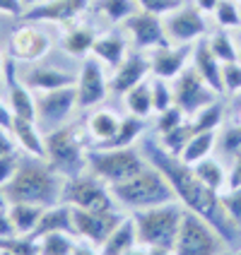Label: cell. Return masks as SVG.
I'll use <instances>...</instances> for the list:
<instances>
[{
  "mask_svg": "<svg viewBox=\"0 0 241 255\" xmlns=\"http://www.w3.org/2000/svg\"><path fill=\"white\" fill-rule=\"evenodd\" d=\"M142 154L150 161V166H155L164 173V178L169 181L174 193H176V200H181L186 210L200 214L205 222H210L227 246L237 243V227L232 224V219L225 212V207L220 202V193L203 183L198 173L193 171V166L181 161V156L169 154L155 137L142 140Z\"/></svg>",
  "mask_w": 241,
  "mask_h": 255,
  "instance_id": "6da1fadb",
  "label": "cell"
},
{
  "mask_svg": "<svg viewBox=\"0 0 241 255\" xmlns=\"http://www.w3.org/2000/svg\"><path fill=\"white\" fill-rule=\"evenodd\" d=\"M63 185L65 178L48 166L46 159L31 156L22 161L14 176L2 185L7 202H31L41 207H53L63 202Z\"/></svg>",
  "mask_w": 241,
  "mask_h": 255,
  "instance_id": "7a4b0ae2",
  "label": "cell"
},
{
  "mask_svg": "<svg viewBox=\"0 0 241 255\" xmlns=\"http://www.w3.org/2000/svg\"><path fill=\"white\" fill-rule=\"evenodd\" d=\"M111 188V195L116 198V202L121 207L128 210H147V207H157V205H167L176 200V193L171 183L164 178V173L155 166H145V169L128 178L123 183H114Z\"/></svg>",
  "mask_w": 241,
  "mask_h": 255,
  "instance_id": "3957f363",
  "label": "cell"
},
{
  "mask_svg": "<svg viewBox=\"0 0 241 255\" xmlns=\"http://www.w3.org/2000/svg\"><path fill=\"white\" fill-rule=\"evenodd\" d=\"M46 161L63 178H75L87 169L85 130L80 126H60L43 135Z\"/></svg>",
  "mask_w": 241,
  "mask_h": 255,
  "instance_id": "277c9868",
  "label": "cell"
},
{
  "mask_svg": "<svg viewBox=\"0 0 241 255\" xmlns=\"http://www.w3.org/2000/svg\"><path fill=\"white\" fill-rule=\"evenodd\" d=\"M184 212L186 207L176 205V202L157 205V207H147V210H135L133 222H135V231H138V243L145 248L159 246V248L174 251Z\"/></svg>",
  "mask_w": 241,
  "mask_h": 255,
  "instance_id": "5b68a950",
  "label": "cell"
},
{
  "mask_svg": "<svg viewBox=\"0 0 241 255\" xmlns=\"http://www.w3.org/2000/svg\"><path fill=\"white\" fill-rule=\"evenodd\" d=\"M145 166H147L145 159L133 147H121V149L92 147V149H87V169L109 185L123 183L128 178L138 176Z\"/></svg>",
  "mask_w": 241,
  "mask_h": 255,
  "instance_id": "8992f818",
  "label": "cell"
},
{
  "mask_svg": "<svg viewBox=\"0 0 241 255\" xmlns=\"http://www.w3.org/2000/svg\"><path fill=\"white\" fill-rule=\"evenodd\" d=\"M225 248V239L217 229L205 222L200 214L186 210L179 229V239L174 246V255H220Z\"/></svg>",
  "mask_w": 241,
  "mask_h": 255,
  "instance_id": "52a82bcc",
  "label": "cell"
},
{
  "mask_svg": "<svg viewBox=\"0 0 241 255\" xmlns=\"http://www.w3.org/2000/svg\"><path fill=\"white\" fill-rule=\"evenodd\" d=\"M63 202L70 207L89 210V212H104V210H116V198L111 195L109 183H104L94 173H80L75 178H65L63 185Z\"/></svg>",
  "mask_w": 241,
  "mask_h": 255,
  "instance_id": "ba28073f",
  "label": "cell"
},
{
  "mask_svg": "<svg viewBox=\"0 0 241 255\" xmlns=\"http://www.w3.org/2000/svg\"><path fill=\"white\" fill-rule=\"evenodd\" d=\"M77 106V92L72 87H60L51 92H39L36 94V123L46 132L65 126V121Z\"/></svg>",
  "mask_w": 241,
  "mask_h": 255,
  "instance_id": "9c48e42d",
  "label": "cell"
},
{
  "mask_svg": "<svg viewBox=\"0 0 241 255\" xmlns=\"http://www.w3.org/2000/svg\"><path fill=\"white\" fill-rule=\"evenodd\" d=\"M174 101H176V106L184 109L186 116H196L200 109H205V106L217 101V92L200 77L193 65H186L181 75L176 77Z\"/></svg>",
  "mask_w": 241,
  "mask_h": 255,
  "instance_id": "30bf717a",
  "label": "cell"
},
{
  "mask_svg": "<svg viewBox=\"0 0 241 255\" xmlns=\"http://www.w3.org/2000/svg\"><path fill=\"white\" fill-rule=\"evenodd\" d=\"M126 217L116 210H104V212H89V210H80L72 207V224H75V236H82L92 246H99L111 236L121 222Z\"/></svg>",
  "mask_w": 241,
  "mask_h": 255,
  "instance_id": "8fae6325",
  "label": "cell"
},
{
  "mask_svg": "<svg viewBox=\"0 0 241 255\" xmlns=\"http://www.w3.org/2000/svg\"><path fill=\"white\" fill-rule=\"evenodd\" d=\"M123 27L130 34V41L138 51H152L157 46H169L171 43L167 39V31H164V19H159V14L138 10L123 22Z\"/></svg>",
  "mask_w": 241,
  "mask_h": 255,
  "instance_id": "7c38bea8",
  "label": "cell"
},
{
  "mask_svg": "<svg viewBox=\"0 0 241 255\" xmlns=\"http://www.w3.org/2000/svg\"><path fill=\"white\" fill-rule=\"evenodd\" d=\"M75 92H77V106L80 109H92L106 99L109 94V80L104 75L101 63L94 56H87L82 60V70L77 75L75 82Z\"/></svg>",
  "mask_w": 241,
  "mask_h": 255,
  "instance_id": "4fadbf2b",
  "label": "cell"
},
{
  "mask_svg": "<svg viewBox=\"0 0 241 255\" xmlns=\"http://www.w3.org/2000/svg\"><path fill=\"white\" fill-rule=\"evenodd\" d=\"M164 31L171 43H193L208 31V24L198 7L184 5L164 17Z\"/></svg>",
  "mask_w": 241,
  "mask_h": 255,
  "instance_id": "5bb4252c",
  "label": "cell"
},
{
  "mask_svg": "<svg viewBox=\"0 0 241 255\" xmlns=\"http://www.w3.org/2000/svg\"><path fill=\"white\" fill-rule=\"evenodd\" d=\"M89 0H43L24 10V22H53L70 27L72 22L87 10Z\"/></svg>",
  "mask_w": 241,
  "mask_h": 255,
  "instance_id": "9a60e30c",
  "label": "cell"
},
{
  "mask_svg": "<svg viewBox=\"0 0 241 255\" xmlns=\"http://www.w3.org/2000/svg\"><path fill=\"white\" fill-rule=\"evenodd\" d=\"M51 48V39L43 34L41 29L22 24L10 34V56L19 63H36L41 60Z\"/></svg>",
  "mask_w": 241,
  "mask_h": 255,
  "instance_id": "2e32d148",
  "label": "cell"
},
{
  "mask_svg": "<svg viewBox=\"0 0 241 255\" xmlns=\"http://www.w3.org/2000/svg\"><path fill=\"white\" fill-rule=\"evenodd\" d=\"M191 56H193V43H176V46L169 43V46L152 48L147 58H150V68L155 72V77L174 80V77L181 75Z\"/></svg>",
  "mask_w": 241,
  "mask_h": 255,
  "instance_id": "e0dca14e",
  "label": "cell"
},
{
  "mask_svg": "<svg viewBox=\"0 0 241 255\" xmlns=\"http://www.w3.org/2000/svg\"><path fill=\"white\" fill-rule=\"evenodd\" d=\"M150 70H152L150 68V58L145 56L142 51H133L114 70V77L109 80V89L116 92V94H128L135 85H140Z\"/></svg>",
  "mask_w": 241,
  "mask_h": 255,
  "instance_id": "ac0fdd59",
  "label": "cell"
},
{
  "mask_svg": "<svg viewBox=\"0 0 241 255\" xmlns=\"http://www.w3.org/2000/svg\"><path fill=\"white\" fill-rule=\"evenodd\" d=\"M22 82L31 89V92H51V89H60V87H72L77 82V77H72L70 72H63L51 65H34L24 72Z\"/></svg>",
  "mask_w": 241,
  "mask_h": 255,
  "instance_id": "d6986e66",
  "label": "cell"
},
{
  "mask_svg": "<svg viewBox=\"0 0 241 255\" xmlns=\"http://www.w3.org/2000/svg\"><path fill=\"white\" fill-rule=\"evenodd\" d=\"M5 75H7V82H10L7 106L12 109V114L17 116V118L36 121V97H34V92H31L24 82H17V80H14V65L12 63H5Z\"/></svg>",
  "mask_w": 241,
  "mask_h": 255,
  "instance_id": "ffe728a7",
  "label": "cell"
},
{
  "mask_svg": "<svg viewBox=\"0 0 241 255\" xmlns=\"http://www.w3.org/2000/svg\"><path fill=\"white\" fill-rule=\"evenodd\" d=\"M193 68L198 70V75L213 87L217 94L225 92V82H222V63L215 58V53L210 51L208 41H198L193 46Z\"/></svg>",
  "mask_w": 241,
  "mask_h": 255,
  "instance_id": "44dd1931",
  "label": "cell"
},
{
  "mask_svg": "<svg viewBox=\"0 0 241 255\" xmlns=\"http://www.w3.org/2000/svg\"><path fill=\"white\" fill-rule=\"evenodd\" d=\"M10 135L14 137L17 147H19V149H24L29 156L46 159V144H43V137H41V132H39L36 121L17 118V116H14L12 128H10Z\"/></svg>",
  "mask_w": 241,
  "mask_h": 255,
  "instance_id": "7402d4cb",
  "label": "cell"
},
{
  "mask_svg": "<svg viewBox=\"0 0 241 255\" xmlns=\"http://www.w3.org/2000/svg\"><path fill=\"white\" fill-rule=\"evenodd\" d=\"M53 231H65L75 236V224H72V207L68 202H58L53 207H46L39 219V224L34 229V239H39L43 234H53Z\"/></svg>",
  "mask_w": 241,
  "mask_h": 255,
  "instance_id": "603a6c76",
  "label": "cell"
},
{
  "mask_svg": "<svg viewBox=\"0 0 241 255\" xmlns=\"http://www.w3.org/2000/svg\"><path fill=\"white\" fill-rule=\"evenodd\" d=\"M92 56L99 63L109 65V68H118L128 56V43L121 34H106V36H97V41L92 46Z\"/></svg>",
  "mask_w": 241,
  "mask_h": 255,
  "instance_id": "cb8c5ba5",
  "label": "cell"
},
{
  "mask_svg": "<svg viewBox=\"0 0 241 255\" xmlns=\"http://www.w3.org/2000/svg\"><path fill=\"white\" fill-rule=\"evenodd\" d=\"M138 246V231H135V222L133 217H126L118 227L111 231V236L101 243L99 255H123L133 251Z\"/></svg>",
  "mask_w": 241,
  "mask_h": 255,
  "instance_id": "d4e9b609",
  "label": "cell"
},
{
  "mask_svg": "<svg viewBox=\"0 0 241 255\" xmlns=\"http://www.w3.org/2000/svg\"><path fill=\"white\" fill-rule=\"evenodd\" d=\"M43 210H46V207L31 205V202H10V205H7V217H10V222H12L14 234L31 236L36 224H39V219H41Z\"/></svg>",
  "mask_w": 241,
  "mask_h": 255,
  "instance_id": "484cf974",
  "label": "cell"
},
{
  "mask_svg": "<svg viewBox=\"0 0 241 255\" xmlns=\"http://www.w3.org/2000/svg\"><path fill=\"white\" fill-rule=\"evenodd\" d=\"M97 41L94 29L87 24H70L63 36V51L75 58H87L92 53V46Z\"/></svg>",
  "mask_w": 241,
  "mask_h": 255,
  "instance_id": "4316f807",
  "label": "cell"
},
{
  "mask_svg": "<svg viewBox=\"0 0 241 255\" xmlns=\"http://www.w3.org/2000/svg\"><path fill=\"white\" fill-rule=\"evenodd\" d=\"M145 130V118H138V116H128V118H121V128L116 130V135L111 140L99 142L97 147L101 149H121V147H130L133 142L138 140Z\"/></svg>",
  "mask_w": 241,
  "mask_h": 255,
  "instance_id": "83f0119b",
  "label": "cell"
},
{
  "mask_svg": "<svg viewBox=\"0 0 241 255\" xmlns=\"http://www.w3.org/2000/svg\"><path fill=\"white\" fill-rule=\"evenodd\" d=\"M118 128H121V118L114 111H109V109L94 111V114L89 116V121H87V132H89L92 140H97V144L111 140Z\"/></svg>",
  "mask_w": 241,
  "mask_h": 255,
  "instance_id": "f1b7e54d",
  "label": "cell"
},
{
  "mask_svg": "<svg viewBox=\"0 0 241 255\" xmlns=\"http://www.w3.org/2000/svg\"><path fill=\"white\" fill-rule=\"evenodd\" d=\"M193 171L198 173V178L203 183L208 185V188H213V190H217V193H222L229 181V173L225 171L222 161H220V159H213V156H208V159H203L198 164H193Z\"/></svg>",
  "mask_w": 241,
  "mask_h": 255,
  "instance_id": "f546056e",
  "label": "cell"
},
{
  "mask_svg": "<svg viewBox=\"0 0 241 255\" xmlns=\"http://www.w3.org/2000/svg\"><path fill=\"white\" fill-rule=\"evenodd\" d=\"M215 144H217V135H215V132H196V135L191 137V142L186 144V149L181 152V161H186L188 166L198 164V161L210 156V152L215 149Z\"/></svg>",
  "mask_w": 241,
  "mask_h": 255,
  "instance_id": "4dcf8cb0",
  "label": "cell"
},
{
  "mask_svg": "<svg viewBox=\"0 0 241 255\" xmlns=\"http://www.w3.org/2000/svg\"><path fill=\"white\" fill-rule=\"evenodd\" d=\"M126 106L128 111L138 118H147V116L155 114V106H152V85L142 80L140 85H135L130 92L126 94Z\"/></svg>",
  "mask_w": 241,
  "mask_h": 255,
  "instance_id": "1f68e13d",
  "label": "cell"
},
{
  "mask_svg": "<svg viewBox=\"0 0 241 255\" xmlns=\"http://www.w3.org/2000/svg\"><path fill=\"white\" fill-rule=\"evenodd\" d=\"M196 135V130H193V123L191 121H184L179 128H174V130H169V132H164L162 135V147L169 152V154L174 156H181V152L186 149V144L191 142V137Z\"/></svg>",
  "mask_w": 241,
  "mask_h": 255,
  "instance_id": "d6a6232c",
  "label": "cell"
},
{
  "mask_svg": "<svg viewBox=\"0 0 241 255\" xmlns=\"http://www.w3.org/2000/svg\"><path fill=\"white\" fill-rule=\"evenodd\" d=\"M36 241H39L41 255H72V248H75L72 234H65V231L43 234V236H39Z\"/></svg>",
  "mask_w": 241,
  "mask_h": 255,
  "instance_id": "836d02e7",
  "label": "cell"
},
{
  "mask_svg": "<svg viewBox=\"0 0 241 255\" xmlns=\"http://www.w3.org/2000/svg\"><path fill=\"white\" fill-rule=\"evenodd\" d=\"M222 104L220 101H215V104H210V106H205V109H200L198 114L193 116V130L196 132H215L217 128H220V123H222Z\"/></svg>",
  "mask_w": 241,
  "mask_h": 255,
  "instance_id": "e575fe53",
  "label": "cell"
},
{
  "mask_svg": "<svg viewBox=\"0 0 241 255\" xmlns=\"http://www.w3.org/2000/svg\"><path fill=\"white\" fill-rule=\"evenodd\" d=\"M0 251L7 255H41L39 241L34 236H19V234L10 239H0Z\"/></svg>",
  "mask_w": 241,
  "mask_h": 255,
  "instance_id": "d590c367",
  "label": "cell"
},
{
  "mask_svg": "<svg viewBox=\"0 0 241 255\" xmlns=\"http://www.w3.org/2000/svg\"><path fill=\"white\" fill-rule=\"evenodd\" d=\"M99 12L106 14L109 22L118 24L138 12V2L135 0H99Z\"/></svg>",
  "mask_w": 241,
  "mask_h": 255,
  "instance_id": "8d00e7d4",
  "label": "cell"
},
{
  "mask_svg": "<svg viewBox=\"0 0 241 255\" xmlns=\"http://www.w3.org/2000/svg\"><path fill=\"white\" fill-rule=\"evenodd\" d=\"M208 43H210V51L215 53V58L220 60V63H234V60H239V48L234 46V41L229 39V34H225V31H217V34H213L210 39H208Z\"/></svg>",
  "mask_w": 241,
  "mask_h": 255,
  "instance_id": "74e56055",
  "label": "cell"
},
{
  "mask_svg": "<svg viewBox=\"0 0 241 255\" xmlns=\"http://www.w3.org/2000/svg\"><path fill=\"white\" fill-rule=\"evenodd\" d=\"M215 19L217 24L225 29L241 27V12H239V2L237 0H220L215 7Z\"/></svg>",
  "mask_w": 241,
  "mask_h": 255,
  "instance_id": "f35d334b",
  "label": "cell"
},
{
  "mask_svg": "<svg viewBox=\"0 0 241 255\" xmlns=\"http://www.w3.org/2000/svg\"><path fill=\"white\" fill-rule=\"evenodd\" d=\"M220 202H222L227 217L232 219V224L241 229V185L239 188H227L225 193H220Z\"/></svg>",
  "mask_w": 241,
  "mask_h": 255,
  "instance_id": "ab89813d",
  "label": "cell"
},
{
  "mask_svg": "<svg viewBox=\"0 0 241 255\" xmlns=\"http://www.w3.org/2000/svg\"><path fill=\"white\" fill-rule=\"evenodd\" d=\"M150 85H152V106H155V114H162V111H167V109H171L176 104L174 101V89H169L167 80L157 77L155 82H150Z\"/></svg>",
  "mask_w": 241,
  "mask_h": 255,
  "instance_id": "60d3db41",
  "label": "cell"
},
{
  "mask_svg": "<svg viewBox=\"0 0 241 255\" xmlns=\"http://www.w3.org/2000/svg\"><path fill=\"white\" fill-rule=\"evenodd\" d=\"M217 142H220V152L234 161V156L241 152V123H239V126L227 128V130L222 132V137H220Z\"/></svg>",
  "mask_w": 241,
  "mask_h": 255,
  "instance_id": "b9f144b4",
  "label": "cell"
},
{
  "mask_svg": "<svg viewBox=\"0 0 241 255\" xmlns=\"http://www.w3.org/2000/svg\"><path fill=\"white\" fill-rule=\"evenodd\" d=\"M184 121H186L184 109L174 104L171 109L162 111V114H157V132H159V135H164V132H169V130H174V128H179Z\"/></svg>",
  "mask_w": 241,
  "mask_h": 255,
  "instance_id": "7bdbcfd3",
  "label": "cell"
},
{
  "mask_svg": "<svg viewBox=\"0 0 241 255\" xmlns=\"http://www.w3.org/2000/svg\"><path fill=\"white\" fill-rule=\"evenodd\" d=\"M138 7L145 10V12H152V14H159V17H167L169 12L184 7V0H135Z\"/></svg>",
  "mask_w": 241,
  "mask_h": 255,
  "instance_id": "ee69618b",
  "label": "cell"
},
{
  "mask_svg": "<svg viewBox=\"0 0 241 255\" xmlns=\"http://www.w3.org/2000/svg\"><path fill=\"white\" fill-rule=\"evenodd\" d=\"M222 82H225V92L229 94H239L241 92V63H222Z\"/></svg>",
  "mask_w": 241,
  "mask_h": 255,
  "instance_id": "f6af8a7d",
  "label": "cell"
},
{
  "mask_svg": "<svg viewBox=\"0 0 241 255\" xmlns=\"http://www.w3.org/2000/svg\"><path fill=\"white\" fill-rule=\"evenodd\" d=\"M17 166H19V161H17L14 152L12 154H0V185H5L12 178Z\"/></svg>",
  "mask_w": 241,
  "mask_h": 255,
  "instance_id": "bcb514c9",
  "label": "cell"
},
{
  "mask_svg": "<svg viewBox=\"0 0 241 255\" xmlns=\"http://www.w3.org/2000/svg\"><path fill=\"white\" fill-rule=\"evenodd\" d=\"M27 10L24 0H0V12L10 14V17H22Z\"/></svg>",
  "mask_w": 241,
  "mask_h": 255,
  "instance_id": "7dc6e473",
  "label": "cell"
},
{
  "mask_svg": "<svg viewBox=\"0 0 241 255\" xmlns=\"http://www.w3.org/2000/svg\"><path fill=\"white\" fill-rule=\"evenodd\" d=\"M239 185H241V152L234 156V164H232V171H229L227 188H239Z\"/></svg>",
  "mask_w": 241,
  "mask_h": 255,
  "instance_id": "c3c4849f",
  "label": "cell"
},
{
  "mask_svg": "<svg viewBox=\"0 0 241 255\" xmlns=\"http://www.w3.org/2000/svg\"><path fill=\"white\" fill-rule=\"evenodd\" d=\"M12 121H14L12 109H10L7 104H2V101H0V130H7V132H10V128H12Z\"/></svg>",
  "mask_w": 241,
  "mask_h": 255,
  "instance_id": "681fc988",
  "label": "cell"
},
{
  "mask_svg": "<svg viewBox=\"0 0 241 255\" xmlns=\"http://www.w3.org/2000/svg\"><path fill=\"white\" fill-rule=\"evenodd\" d=\"M14 147H17V142L12 135L7 130H0V154H12Z\"/></svg>",
  "mask_w": 241,
  "mask_h": 255,
  "instance_id": "f907efd6",
  "label": "cell"
},
{
  "mask_svg": "<svg viewBox=\"0 0 241 255\" xmlns=\"http://www.w3.org/2000/svg\"><path fill=\"white\" fill-rule=\"evenodd\" d=\"M14 236V227L7 217V210H0V239H10Z\"/></svg>",
  "mask_w": 241,
  "mask_h": 255,
  "instance_id": "816d5d0a",
  "label": "cell"
},
{
  "mask_svg": "<svg viewBox=\"0 0 241 255\" xmlns=\"http://www.w3.org/2000/svg\"><path fill=\"white\" fill-rule=\"evenodd\" d=\"M217 2H220V0H196V7H198L203 14H205V12H215Z\"/></svg>",
  "mask_w": 241,
  "mask_h": 255,
  "instance_id": "f5cc1de1",
  "label": "cell"
},
{
  "mask_svg": "<svg viewBox=\"0 0 241 255\" xmlns=\"http://www.w3.org/2000/svg\"><path fill=\"white\" fill-rule=\"evenodd\" d=\"M72 255H99L89 243H75V248H72Z\"/></svg>",
  "mask_w": 241,
  "mask_h": 255,
  "instance_id": "db71d44e",
  "label": "cell"
},
{
  "mask_svg": "<svg viewBox=\"0 0 241 255\" xmlns=\"http://www.w3.org/2000/svg\"><path fill=\"white\" fill-rule=\"evenodd\" d=\"M145 255H174V251H169V248H159V246H150V248L145 251Z\"/></svg>",
  "mask_w": 241,
  "mask_h": 255,
  "instance_id": "11a10c76",
  "label": "cell"
},
{
  "mask_svg": "<svg viewBox=\"0 0 241 255\" xmlns=\"http://www.w3.org/2000/svg\"><path fill=\"white\" fill-rule=\"evenodd\" d=\"M7 198H5V190H2V185H0V210H7Z\"/></svg>",
  "mask_w": 241,
  "mask_h": 255,
  "instance_id": "9f6ffc18",
  "label": "cell"
},
{
  "mask_svg": "<svg viewBox=\"0 0 241 255\" xmlns=\"http://www.w3.org/2000/svg\"><path fill=\"white\" fill-rule=\"evenodd\" d=\"M123 255H145V251H142V248H133V251H128V253H123Z\"/></svg>",
  "mask_w": 241,
  "mask_h": 255,
  "instance_id": "6f0895ef",
  "label": "cell"
},
{
  "mask_svg": "<svg viewBox=\"0 0 241 255\" xmlns=\"http://www.w3.org/2000/svg\"><path fill=\"white\" fill-rule=\"evenodd\" d=\"M39 2H43V0H24V5H27V7H31V5H39Z\"/></svg>",
  "mask_w": 241,
  "mask_h": 255,
  "instance_id": "680465c9",
  "label": "cell"
},
{
  "mask_svg": "<svg viewBox=\"0 0 241 255\" xmlns=\"http://www.w3.org/2000/svg\"><path fill=\"white\" fill-rule=\"evenodd\" d=\"M2 72H5V63H2V56H0V77H2Z\"/></svg>",
  "mask_w": 241,
  "mask_h": 255,
  "instance_id": "91938a15",
  "label": "cell"
},
{
  "mask_svg": "<svg viewBox=\"0 0 241 255\" xmlns=\"http://www.w3.org/2000/svg\"><path fill=\"white\" fill-rule=\"evenodd\" d=\"M239 53H241V31H239Z\"/></svg>",
  "mask_w": 241,
  "mask_h": 255,
  "instance_id": "94428289",
  "label": "cell"
},
{
  "mask_svg": "<svg viewBox=\"0 0 241 255\" xmlns=\"http://www.w3.org/2000/svg\"><path fill=\"white\" fill-rule=\"evenodd\" d=\"M239 123H241V114H239Z\"/></svg>",
  "mask_w": 241,
  "mask_h": 255,
  "instance_id": "6125c7cd",
  "label": "cell"
},
{
  "mask_svg": "<svg viewBox=\"0 0 241 255\" xmlns=\"http://www.w3.org/2000/svg\"><path fill=\"white\" fill-rule=\"evenodd\" d=\"M0 255H5V253H2V251H0Z\"/></svg>",
  "mask_w": 241,
  "mask_h": 255,
  "instance_id": "be15d7a7",
  "label": "cell"
},
{
  "mask_svg": "<svg viewBox=\"0 0 241 255\" xmlns=\"http://www.w3.org/2000/svg\"><path fill=\"white\" fill-rule=\"evenodd\" d=\"M237 2H239V5H241V0H237Z\"/></svg>",
  "mask_w": 241,
  "mask_h": 255,
  "instance_id": "e7e4bbea",
  "label": "cell"
},
{
  "mask_svg": "<svg viewBox=\"0 0 241 255\" xmlns=\"http://www.w3.org/2000/svg\"><path fill=\"white\" fill-rule=\"evenodd\" d=\"M237 255H241V253H237Z\"/></svg>",
  "mask_w": 241,
  "mask_h": 255,
  "instance_id": "03108f58",
  "label": "cell"
}]
</instances>
